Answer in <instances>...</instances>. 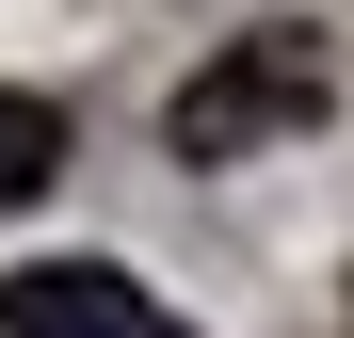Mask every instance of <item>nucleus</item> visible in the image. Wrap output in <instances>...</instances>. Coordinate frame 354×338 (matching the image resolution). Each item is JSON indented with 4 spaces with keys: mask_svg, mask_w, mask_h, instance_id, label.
Listing matches in <instances>:
<instances>
[{
    "mask_svg": "<svg viewBox=\"0 0 354 338\" xmlns=\"http://www.w3.org/2000/svg\"><path fill=\"white\" fill-rule=\"evenodd\" d=\"M48 178H65V113H48V97H17V81H0V209H32Z\"/></svg>",
    "mask_w": 354,
    "mask_h": 338,
    "instance_id": "nucleus-3",
    "label": "nucleus"
},
{
    "mask_svg": "<svg viewBox=\"0 0 354 338\" xmlns=\"http://www.w3.org/2000/svg\"><path fill=\"white\" fill-rule=\"evenodd\" d=\"M0 338H194V322L113 258H32V274H0Z\"/></svg>",
    "mask_w": 354,
    "mask_h": 338,
    "instance_id": "nucleus-2",
    "label": "nucleus"
},
{
    "mask_svg": "<svg viewBox=\"0 0 354 338\" xmlns=\"http://www.w3.org/2000/svg\"><path fill=\"white\" fill-rule=\"evenodd\" d=\"M322 113H338V32L258 17V32H225L209 65L161 97V145H177V161H258V145H290V129H322Z\"/></svg>",
    "mask_w": 354,
    "mask_h": 338,
    "instance_id": "nucleus-1",
    "label": "nucleus"
}]
</instances>
